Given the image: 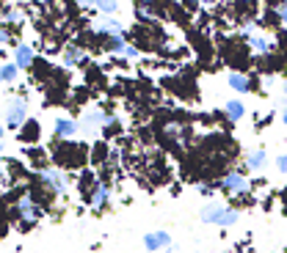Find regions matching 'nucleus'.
Returning a JSON list of instances; mask_svg holds the SVG:
<instances>
[{"label": "nucleus", "instance_id": "nucleus-2", "mask_svg": "<svg viewBox=\"0 0 287 253\" xmlns=\"http://www.w3.org/2000/svg\"><path fill=\"white\" fill-rule=\"evenodd\" d=\"M56 160L64 168H75L86 160V146H75V143H61L56 149Z\"/></svg>", "mask_w": 287, "mask_h": 253}, {"label": "nucleus", "instance_id": "nucleus-1", "mask_svg": "<svg viewBox=\"0 0 287 253\" xmlns=\"http://www.w3.org/2000/svg\"><path fill=\"white\" fill-rule=\"evenodd\" d=\"M202 223H216V226H232L237 223V212L221 204H210L202 209Z\"/></svg>", "mask_w": 287, "mask_h": 253}, {"label": "nucleus", "instance_id": "nucleus-8", "mask_svg": "<svg viewBox=\"0 0 287 253\" xmlns=\"http://www.w3.org/2000/svg\"><path fill=\"white\" fill-rule=\"evenodd\" d=\"M14 58H17V66H19V69H28V66L36 64V58H33V50H31L28 44H19L17 52H14Z\"/></svg>", "mask_w": 287, "mask_h": 253}, {"label": "nucleus", "instance_id": "nucleus-13", "mask_svg": "<svg viewBox=\"0 0 287 253\" xmlns=\"http://www.w3.org/2000/svg\"><path fill=\"white\" fill-rule=\"evenodd\" d=\"M246 165H249L251 171L262 168L265 165V152H262V149H257V152H251L249 157H246Z\"/></svg>", "mask_w": 287, "mask_h": 253}, {"label": "nucleus", "instance_id": "nucleus-3", "mask_svg": "<svg viewBox=\"0 0 287 253\" xmlns=\"http://www.w3.org/2000/svg\"><path fill=\"white\" fill-rule=\"evenodd\" d=\"M17 212H19V217H22V229H31V226L36 223L39 217H42V207H39V204L33 201L31 195H25L22 201H19Z\"/></svg>", "mask_w": 287, "mask_h": 253}, {"label": "nucleus", "instance_id": "nucleus-6", "mask_svg": "<svg viewBox=\"0 0 287 253\" xmlns=\"http://www.w3.org/2000/svg\"><path fill=\"white\" fill-rule=\"evenodd\" d=\"M221 190H229V193H246V190H249V182H246L237 171H232L227 179L221 182Z\"/></svg>", "mask_w": 287, "mask_h": 253}, {"label": "nucleus", "instance_id": "nucleus-11", "mask_svg": "<svg viewBox=\"0 0 287 253\" xmlns=\"http://www.w3.org/2000/svg\"><path fill=\"white\" fill-rule=\"evenodd\" d=\"M17 74H19V66L17 64H3V66H0V80H3V83H14Z\"/></svg>", "mask_w": 287, "mask_h": 253}, {"label": "nucleus", "instance_id": "nucleus-9", "mask_svg": "<svg viewBox=\"0 0 287 253\" xmlns=\"http://www.w3.org/2000/svg\"><path fill=\"white\" fill-rule=\"evenodd\" d=\"M42 179L50 184L56 193H64L66 190V182H64V176H58V171H42Z\"/></svg>", "mask_w": 287, "mask_h": 253}, {"label": "nucleus", "instance_id": "nucleus-19", "mask_svg": "<svg viewBox=\"0 0 287 253\" xmlns=\"http://www.w3.org/2000/svg\"><path fill=\"white\" fill-rule=\"evenodd\" d=\"M279 19L287 22V0H282V6H279Z\"/></svg>", "mask_w": 287, "mask_h": 253}, {"label": "nucleus", "instance_id": "nucleus-24", "mask_svg": "<svg viewBox=\"0 0 287 253\" xmlns=\"http://www.w3.org/2000/svg\"><path fill=\"white\" fill-rule=\"evenodd\" d=\"M284 94H287V83H284Z\"/></svg>", "mask_w": 287, "mask_h": 253}, {"label": "nucleus", "instance_id": "nucleus-21", "mask_svg": "<svg viewBox=\"0 0 287 253\" xmlns=\"http://www.w3.org/2000/svg\"><path fill=\"white\" fill-rule=\"evenodd\" d=\"M125 55H130V58H135V55H138V50H135V47H133V44H127V47H125Z\"/></svg>", "mask_w": 287, "mask_h": 253}, {"label": "nucleus", "instance_id": "nucleus-25", "mask_svg": "<svg viewBox=\"0 0 287 253\" xmlns=\"http://www.w3.org/2000/svg\"><path fill=\"white\" fill-rule=\"evenodd\" d=\"M0 176H3V171H0Z\"/></svg>", "mask_w": 287, "mask_h": 253}, {"label": "nucleus", "instance_id": "nucleus-16", "mask_svg": "<svg viewBox=\"0 0 287 253\" xmlns=\"http://www.w3.org/2000/svg\"><path fill=\"white\" fill-rule=\"evenodd\" d=\"M78 61H80V50L78 47H66L64 50V64L72 66V64H78Z\"/></svg>", "mask_w": 287, "mask_h": 253}, {"label": "nucleus", "instance_id": "nucleus-22", "mask_svg": "<svg viewBox=\"0 0 287 253\" xmlns=\"http://www.w3.org/2000/svg\"><path fill=\"white\" fill-rule=\"evenodd\" d=\"M282 121H284V124H287V110H284V113H282Z\"/></svg>", "mask_w": 287, "mask_h": 253}, {"label": "nucleus", "instance_id": "nucleus-4", "mask_svg": "<svg viewBox=\"0 0 287 253\" xmlns=\"http://www.w3.org/2000/svg\"><path fill=\"white\" fill-rule=\"evenodd\" d=\"M25 116H28V99H14L9 105V113H6V121H9V127L19 129L25 124Z\"/></svg>", "mask_w": 287, "mask_h": 253}, {"label": "nucleus", "instance_id": "nucleus-7", "mask_svg": "<svg viewBox=\"0 0 287 253\" xmlns=\"http://www.w3.org/2000/svg\"><path fill=\"white\" fill-rule=\"evenodd\" d=\"M39 132H42V129H39V124H36L33 119H28L22 127H19L17 138L22 140V143H36V140H39Z\"/></svg>", "mask_w": 287, "mask_h": 253}, {"label": "nucleus", "instance_id": "nucleus-17", "mask_svg": "<svg viewBox=\"0 0 287 253\" xmlns=\"http://www.w3.org/2000/svg\"><path fill=\"white\" fill-rule=\"evenodd\" d=\"M249 42H251V47H254V50H259V52H265V50H268V42H265L262 36H251Z\"/></svg>", "mask_w": 287, "mask_h": 253}, {"label": "nucleus", "instance_id": "nucleus-10", "mask_svg": "<svg viewBox=\"0 0 287 253\" xmlns=\"http://www.w3.org/2000/svg\"><path fill=\"white\" fill-rule=\"evenodd\" d=\"M75 129H78V127H75L72 119H58L56 121V135H58V138H72Z\"/></svg>", "mask_w": 287, "mask_h": 253}, {"label": "nucleus", "instance_id": "nucleus-14", "mask_svg": "<svg viewBox=\"0 0 287 253\" xmlns=\"http://www.w3.org/2000/svg\"><path fill=\"white\" fill-rule=\"evenodd\" d=\"M243 113H246V107H243V105H241V102H237V99H229V102H227V116H229L232 121H237V119H241Z\"/></svg>", "mask_w": 287, "mask_h": 253}, {"label": "nucleus", "instance_id": "nucleus-5", "mask_svg": "<svg viewBox=\"0 0 287 253\" xmlns=\"http://www.w3.org/2000/svg\"><path fill=\"white\" fill-rule=\"evenodd\" d=\"M144 245H147L149 250H163V248H169L172 245V237L166 234V231H152V234H147L144 237Z\"/></svg>", "mask_w": 287, "mask_h": 253}, {"label": "nucleus", "instance_id": "nucleus-23", "mask_svg": "<svg viewBox=\"0 0 287 253\" xmlns=\"http://www.w3.org/2000/svg\"><path fill=\"white\" fill-rule=\"evenodd\" d=\"M0 138H3V124H0Z\"/></svg>", "mask_w": 287, "mask_h": 253}, {"label": "nucleus", "instance_id": "nucleus-18", "mask_svg": "<svg viewBox=\"0 0 287 253\" xmlns=\"http://www.w3.org/2000/svg\"><path fill=\"white\" fill-rule=\"evenodd\" d=\"M102 201H105V187H94V198H91V204H94V207H102Z\"/></svg>", "mask_w": 287, "mask_h": 253}, {"label": "nucleus", "instance_id": "nucleus-12", "mask_svg": "<svg viewBox=\"0 0 287 253\" xmlns=\"http://www.w3.org/2000/svg\"><path fill=\"white\" fill-rule=\"evenodd\" d=\"M229 86L235 88V91H241V94H246V91L251 88V86H249V80H246L243 74H237V72H232V74H229Z\"/></svg>", "mask_w": 287, "mask_h": 253}, {"label": "nucleus", "instance_id": "nucleus-15", "mask_svg": "<svg viewBox=\"0 0 287 253\" xmlns=\"http://www.w3.org/2000/svg\"><path fill=\"white\" fill-rule=\"evenodd\" d=\"M83 121L86 124H105V121H111L105 113H100V110H88L86 116H83Z\"/></svg>", "mask_w": 287, "mask_h": 253}, {"label": "nucleus", "instance_id": "nucleus-20", "mask_svg": "<svg viewBox=\"0 0 287 253\" xmlns=\"http://www.w3.org/2000/svg\"><path fill=\"white\" fill-rule=\"evenodd\" d=\"M276 165H279V171H287V154L279 157V160H276Z\"/></svg>", "mask_w": 287, "mask_h": 253}]
</instances>
